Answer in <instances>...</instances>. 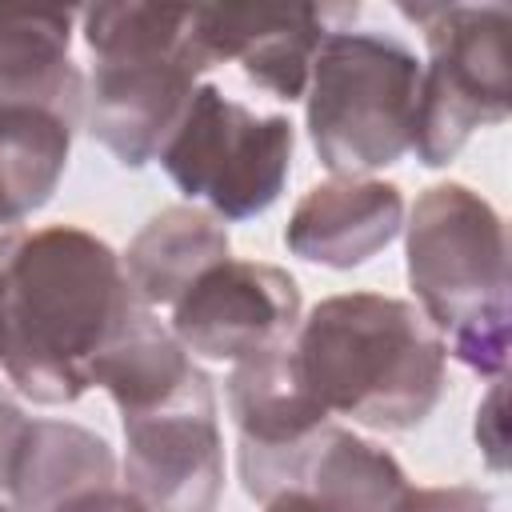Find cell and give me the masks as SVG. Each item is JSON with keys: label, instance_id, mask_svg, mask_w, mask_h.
<instances>
[{"label": "cell", "instance_id": "cell-4", "mask_svg": "<svg viewBox=\"0 0 512 512\" xmlns=\"http://www.w3.org/2000/svg\"><path fill=\"white\" fill-rule=\"evenodd\" d=\"M404 248L420 316L448 340L444 348L480 376H504L512 344V280L500 212L468 184H432L408 212Z\"/></svg>", "mask_w": 512, "mask_h": 512}, {"label": "cell", "instance_id": "cell-14", "mask_svg": "<svg viewBox=\"0 0 512 512\" xmlns=\"http://www.w3.org/2000/svg\"><path fill=\"white\" fill-rule=\"evenodd\" d=\"M116 484L112 444L68 420H28L8 472L16 512H56L60 504Z\"/></svg>", "mask_w": 512, "mask_h": 512}, {"label": "cell", "instance_id": "cell-2", "mask_svg": "<svg viewBox=\"0 0 512 512\" xmlns=\"http://www.w3.org/2000/svg\"><path fill=\"white\" fill-rule=\"evenodd\" d=\"M292 348L320 404L364 428L408 432L440 404L448 348L408 300L328 296L300 316Z\"/></svg>", "mask_w": 512, "mask_h": 512}, {"label": "cell", "instance_id": "cell-8", "mask_svg": "<svg viewBox=\"0 0 512 512\" xmlns=\"http://www.w3.org/2000/svg\"><path fill=\"white\" fill-rule=\"evenodd\" d=\"M120 420L124 492L136 496L144 512H216L224 492V440L204 368L176 396Z\"/></svg>", "mask_w": 512, "mask_h": 512}, {"label": "cell", "instance_id": "cell-11", "mask_svg": "<svg viewBox=\"0 0 512 512\" xmlns=\"http://www.w3.org/2000/svg\"><path fill=\"white\" fill-rule=\"evenodd\" d=\"M196 40L212 64L236 60L244 76L268 88L276 100H300L308 92L312 60L324 44L328 20L356 16V4H228V8H192Z\"/></svg>", "mask_w": 512, "mask_h": 512}, {"label": "cell", "instance_id": "cell-22", "mask_svg": "<svg viewBox=\"0 0 512 512\" xmlns=\"http://www.w3.org/2000/svg\"><path fill=\"white\" fill-rule=\"evenodd\" d=\"M264 512H340V508H332L328 500H320L308 488H284L272 500H264Z\"/></svg>", "mask_w": 512, "mask_h": 512}, {"label": "cell", "instance_id": "cell-23", "mask_svg": "<svg viewBox=\"0 0 512 512\" xmlns=\"http://www.w3.org/2000/svg\"><path fill=\"white\" fill-rule=\"evenodd\" d=\"M20 236H24L20 224H12V220L0 212V292H4V268H8V256H12V248H16Z\"/></svg>", "mask_w": 512, "mask_h": 512}, {"label": "cell", "instance_id": "cell-21", "mask_svg": "<svg viewBox=\"0 0 512 512\" xmlns=\"http://www.w3.org/2000/svg\"><path fill=\"white\" fill-rule=\"evenodd\" d=\"M56 512H144V508L136 504V496H128L120 484H112V488H100V492H84V496L60 504Z\"/></svg>", "mask_w": 512, "mask_h": 512}, {"label": "cell", "instance_id": "cell-5", "mask_svg": "<svg viewBox=\"0 0 512 512\" xmlns=\"http://www.w3.org/2000/svg\"><path fill=\"white\" fill-rule=\"evenodd\" d=\"M420 92L416 52L388 32L336 28L308 76V140L336 176L396 164L412 144Z\"/></svg>", "mask_w": 512, "mask_h": 512}, {"label": "cell", "instance_id": "cell-19", "mask_svg": "<svg viewBox=\"0 0 512 512\" xmlns=\"http://www.w3.org/2000/svg\"><path fill=\"white\" fill-rule=\"evenodd\" d=\"M500 404H504V380L496 376L488 400H484L480 412H476V440H480V448L488 452L492 468H504V412H500Z\"/></svg>", "mask_w": 512, "mask_h": 512}, {"label": "cell", "instance_id": "cell-15", "mask_svg": "<svg viewBox=\"0 0 512 512\" xmlns=\"http://www.w3.org/2000/svg\"><path fill=\"white\" fill-rule=\"evenodd\" d=\"M228 260V228L192 204L156 212L120 256L140 304H176L212 264Z\"/></svg>", "mask_w": 512, "mask_h": 512}, {"label": "cell", "instance_id": "cell-24", "mask_svg": "<svg viewBox=\"0 0 512 512\" xmlns=\"http://www.w3.org/2000/svg\"><path fill=\"white\" fill-rule=\"evenodd\" d=\"M0 512H16V508H12V504H0Z\"/></svg>", "mask_w": 512, "mask_h": 512}, {"label": "cell", "instance_id": "cell-20", "mask_svg": "<svg viewBox=\"0 0 512 512\" xmlns=\"http://www.w3.org/2000/svg\"><path fill=\"white\" fill-rule=\"evenodd\" d=\"M24 428H28V416L0 392V492H8V472H12L16 448L24 440Z\"/></svg>", "mask_w": 512, "mask_h": 512}, {"label": "cell", "instance_id": "cell-3", "mask_svg": "<svg viewBox=\"0 0 512 512\" xmlns=\"http://www.w3.org/2000/svg\"><path fill=\"white\" fill-rule=\"evenodd\" d=\"M92 48L84 124L116 164L144 168L180 124L200 72L212 68L196 40V12L176 4H88L80 8Z\"/></svg>", "mask_w": 512, "mask_h": 512}, {"label": "cell", "instance_id": "cell-1", "mask_svg": "<svg viewBox=\"0 0 512 512\" xmlns=\"http://www.w3.org/2000/svg\"><path fill=\"white\" fill-rule=\"evenodd\" d=\"M140 308L148 304L96 232L76 224L24 232L4 268L0 364L32 404H72Z\"/></svg>", "mask_w": 512, "mask_h": 512}, {"label": "cell", "instance_id": "cell-10", "mask_svg": "<svg viewBox=\"0 0 512 512\" xmlns=\"http://www.w3.org/2000/svg\"><path fill=\"white\" fill-rule=\"evenodd\" d=\"M300 328L296 276L260 260L212 264L176 304L172 336L188 356L244 360L252 352L288 344Z\"/></svg>", "mask_w": 512, "mask_h": 512}, {"label": "cell", "instance_id": "cell-12", "mask_svg": "<svg viewBox=\"0 0 512 512\" xmlns=\"http://www.w3.org/2000/svg\"><path fill=\"white\" fill-rule=\"evenodd\" d=\"M404 228V196L388 180L336 176L312 184L288 216L284 244L292 256L348 272L384 252Z\"/></svg>", "mask_w": 512, "mask_h": 512}, {"label": "cell", "instance_id": "cell-16", "mask_svg": "<svg viewBox=\"0 0 512 512\" xmlns=\"http://www.w3.org/2000/svg\"><path fill=\"white\" fill-rule=\"evenodd\" d=\"M292 488H308L340 512H388L408 492V476L392 452L328 424L304 452Z\"/></svg>", "mask_w": 512, "mask_h": 512}, {"label": "cell", "instance_id": "cell-6", "mask_svg": "<svg viewBox=\"0 0 512 512\" xmlns=\"http://www.w3.org/2000/svg\"><path fill=\"white\" fill-rule=\"evenodd\" d=\"M428 40L420 64L412 144L424 168H444L476 128L504 124L512 112L508 4H400Z\"/></svg>", "mask_w": 512, "mask_h": 512}, {"label": "cell", "instance_id": "cell-9", "mask_svg": "<svg viewBox=\"0 0 512 512\" xmlns=\"http://www.w3.org/2000/svg\"><path fill=\"white\" fill-rule=\"evenodd\" d=\"M228 412L240 436V484L260 504L292 488L304 452L332 424V412L300 372L292 340L236 360L228 376Z\"/></svg>", "mask_w": 512, "mask_h": 512}, {"label": "cell", "instance_id": "cell-17", "mask_svg": "<svg viewBox=\"0 0 512 512\" xmlns=\"http://www.w3.org/2000/svg\"><path fill=\"white\" fill-rule=\"evenodd\" d=\"M72 128L44 108H0V212L20 224L44 208L68 168Z\"/></svg>", "mask_w": 512, "mask_h": 512}, {"label": "cell", "instance_id": "cell-13", "mask_svg": "<svg viewBox=\"0 0 512 512\" xmlns=\"http://www.w3.org/2000/svg\"><path fill=\"white\" fill-rule=\"evenodd\" d=\"M76 16L0 4V108H44L68 128L84 120V76L68 56Z\"/></svg>", "mask_w": 512, "mask_h": 512}, {"label": "cell", "instance_id": "cell-7", "mask_svg": "<svg viewBox=\"0 0 512 512\" xmlns=\"http://www.w3.org/2000/svg\"><path fill=\"white\" fill-rule=\"evenodd\" d=\"M292 148L288 116H256L216 84H196L156 160L188 200H204L220 220H252L280 200Z\"/></svg>", "mask_w": 512, "mask_h": 512}, {"label": "cell", "instance_id": "cell-18", "mask_svg": "<svg viewBox=\"0 0 512 512\" xmlns=\"http://www.w3.org/2000/svg\"><path fill=\"white\" fill-rule=\"evenodd\" d=\"M388 512H492V496L472 484H448V488H412L388 508Z\"/></svg>", "mask_w": 512, "mask_h": 512}]
</instances>
